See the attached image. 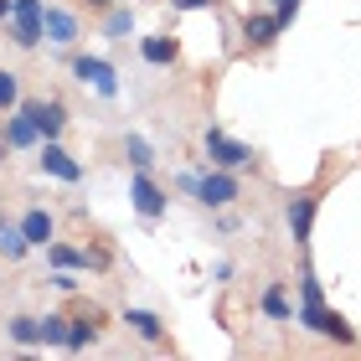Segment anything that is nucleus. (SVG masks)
Segmentation results:
<instances>
[{
  "label": "nucleus",
  "instance_id": "f257e3e1",
  "mask_svg": "<svg viewBox=\"0 0 361 361\" xmlns=\"http://www.w3.org/2000/svg\"><path fill=\"white\" fill-rule=\"evenodd\" d=\"M11 42L16 47H42L47 42V6H42V0H16V11H11Z\"/></svg>",
  "mask_w": 361,
  "mask_h": 361
},
{
  "label": "nucleus",
  "instance_id": "f03ea898",
  "mask_svg": "<svg viewBox=\"0 0 361 361\" xmlns=\"http://www.w3.org/2000/svg\"><path fill=\"white\" fill-rule=\"evenodd\" d=\"M305 325V331H315V336H331V341H341V346H351L356 341V331L346 325V315H336V310H325V300H315V305H300V315H294Z\"/></svg>",
  "mask_w": 361,
  "mask_h": 361
},
{
  "label": "nucleus",
  "instance_id": "7ed1b4c3",
  "mask_svg": "<svg viewBox=\"0 0 361 361\" xmlns=\"http://www.w3.org/2000/svg\"><path fill=\"white\" fill-rule=\"evenodd\" d=\"M73 78H78L83 88L104 93V98H114V93H119V73H114L104 57H88V52H78V57H73Z\"/></svg>",
  "mask_w": 361,
  "mask_h": 361
},
{
  "label": "nucleus",
  "instance_id": "20e7f679",
  "mask_svg": "<svg viewBox=\"0 0 361 361\" xmlns=\"http://www.w3.org/2000/svg\"><path fill=\"white\" fill-rule=\"evenodd\" d=\"M207 155H212V166H222V171H243V166H253V150H248L243 140L222 135V129H207Z\"/></svg>",
  "mask_w": 361,
  "mask_h": 361
},
{
  "label": "nucleus",
  "instance_id": "39448f33",
  "mask_svg": "<svg viewBox=\"0 0 361 361\" xmlns=\"http://www.w3.org/2000/svg\"><path fill=\"white\" fill-rule=\"evenodd\" d=\"M129 202H135V212H140L145 222H155L160 212H166V202H171V196H166V191H160L155 180H150V171H135V176H129Z\"/></svg>",
  "mask_w": 361,
  "mask_h": 361
},
{
  "label": "nucleus",
  "instance_id": "423d86ee",
  "mask_svg": "<svg viewBox=\"0 0 361 361\" xmlns=\"http://www.w3.org/2000/svg\"><path fill=\"white\" fill-rule=\"evenodd\" d=\"M191 196H196L202 207H212V212H217V207H227V202H238V180L217 166L212 176H196V191H191Z\"/></svg>",
  "mask_w": 361,
  "mask_h": 361
},
{
  "label": "nucleus",
  "instance_id": "0eeeda50",
  "mask_svg": "<svg viewBox=\"0 0 361 361\" xmlns=\"http://www.w3.org/2000/svg\"><path fill=\"white\" fill-rule=\"evenodd\" d=\"M315 191H294L289 196V207H284V222H289V233L294 243H310V227H315Z\"/></svg>",
  "mask_w": 361,
  "mask_h": 361
},
{
  "label": "nucleus",
  "instance_id": "6e6552de",
  "mask_svg": "<svg viewBox=\"0 0 361 361\" xmlns=\"http://www.w3.org/2000/svg\"><path fill=\"white\" fill-rule=\"evenodd\" d=\"M37 140H42V129H37V119H31V109L16 104L11 119H6V145L11 150H26V145H37Z\"/></svg>",
  "mask_w": 361,
  "mask_h": 361
},
{
  "label": "nucleus",
  "instance_id": "1a4fd4ad",
  "mask_svg": "<svg viewBox=\"0 0 361 361\" xmlns=\"http://www.w3.org/2000/svg\"><path fill=\"white\" fill-rule=\"evenodd\" d=\"M42 171H47V176H57V180H68V186H78V180H83V166H78V160L62 150L57 140H47V150H42Z\"/></svg>",
  "mask_w": 361,
  "mask_h": 361
},
{
  "label": "nucleus",
  "instance_id": "9d476101",
  "mask_svg": "<svg viewBox=\"0 0 361 361\" xmlns=\"http://www.w3.org/2000/svg\"><path fill=\"white\" fill-rule=\"evenodd\" d=\"M26 109H31V119H37L42 140H57V135H62V124H68V109H62V98H42V104H26Z\"/></svg>",
  "mask_w": 361,
  "mask_h": 361
},
{
  "label": "nucleus",
  "instance_id": "9b49d317",
  "mask_svg": "<svg viewBox=\"0 0 361 361\" xmlns=\"http://www.w3.org/2000/svg\"><path fill=\"white\" fill-rule=\"evenodd\" d=\"M47 42L52 47H73L78 42V16L62 6H47Z\"/></svg>",
  "mask_w": 361,
  "mask_h": 361
},
{
  "label": "nucleus",
  "instance_id": "f8f14e48",
  "mask_svg": "<svg viewBox=\"0 0 361 361\" xmlns=\"http://www.w3.org/2000/svg\"><path fill=\"white\" fill-rule=\"evenodd\" d=\"M279 31H284V26H279V16H248V21H243V42L264 52V47L279 42Z\"/></svg>",
  "mask_w": 361,
  "mask_h": 361
},
{
  "label": "nucleus",
  "instance_id": "ddd939ff",
  "mask_svg": "<svg viewBox=\"0 0 361 361\" xmlns=\"http://www.w3.org/2000/svg\"><path fill=\"white\" fill-rule=\"evenodd\" d=\"M21 233H26V243L31 248H47L52 243V233H57V222H52V212H42V207H31L26 217H21Z\"/></svg>",
  "mask_w": 361,
  "mask_h": 361
},
{
  "label": "nucleus",
  "instance_id": "4468645a",
  "mask_svg": "<svg viewBox=\"0 0 361 361\" xmlns=\"http://www.w3.org/2000/svg\"><path fill=\"white\" fill-rule=\"evenodd\" d=\"M258 310H264L274 325H289V320H294V305H289V289H284V284H269L264 300H258Z\"/></svg>",
  "mask_w": 361,
  "mask_h": 361
},
{
  "label": "nucleus",
  "instance_id": "2eb2a0df",
  "mask_svg": "<svg viewBox=\"0 0 361 361\" xmlns=\"http://www.w3.org/2000/svg\"><path fill=\"white\" fill-rule=\"evenodd\" d=\"M140 57L150 62V68H171V62L180 57V47H176V37H145L140 42Z\"/></svg>",
  "mask_w": 361,
  "mask_h": 361
},
{
  "label": "nucleus",
  "instance_id": "dca6fc26",
  "mask_svg": "<svg viewBox=\"0 0 361 361\" xmlns=\"http://www.w3.org/2000/svg\"><path fill=\"white\" fill-rule=\"evenodd\" d=\"M26 253H31V243L21 233V222H0V258H6V264H21Z\"/></svg>",
  "mask_w": 361,
  "mask_h": 361
},
{
  "label": "nucleus",
  "instance_id": "f3484780",
  "mask_svg": "<svg viewBox=\"0 0 361 361\" xmlns=\"http://www.w3.org/2000/svg\"><path fill=\"white\" fill-rule=\"evenodd\" d=\"M124 325H129L140 341H166V320L150 315V310H124Z\"/></svg>",
  "mask_w": 361,
  "mask_h": 361
},
{
  "label": "nucleus",
  "instance_id": "a211bd4d",
  "mask_svg": "<svg viewBox=\"0 0 361 361\" xmlns=\"http://www.w3.org/2000/svg\"><path fill=\"white\" fill-rule=\"evenodd\" d=\"M47 264H52V269H83V248H68V243H47Z\"/></svg>",
  "mask_w": 361,
  "mask_h": 361
},
{
  "label": "nucleus",
  "instance_id": "6ab92c4d",
  "mask_svg": "<svg viewBox=\"0 0 361 361\" xmlns=\"http://www.w3.org/2000/svg\"><path fill=\"white\" fill-rule=\"evenodd\" d=\"M11 341H16V346H37V341H42V320L16 315V320H11Z\"/></svg>",
  "mask_w": 361,
  "mask_h": 361
},
{
  "label": "nucleus",
  "instance_id": "aec40b11",
  "mask_svg": "<svg viewBox=\"0 0 361 361\" xmlns=\"http://www.w3.org/2000/svg\"><path fill=\"white\" fill-rule=\"evenodd\" d=\"M129 26H135V21H129V0H124V6H109V16H104V31H109V37H114V42H124V37H129Z\"/></svg>",
  "mask_w": 361,
  "mask_h": 361
},
{
  "label": "nucleus",
  "instance_id": "412c9836",
  "mask_svg": "<svg viewBox=\"0 0 361 361\" xmlns=\"http://www.w3.org/2000/svg\"><path fill=\"white\" fill-rule=\"evenodd\" d=\"M68 315H47L42 320V341H47V346H68Z\"/></svg>",
  "mask_w": 361,
  "mask_h": 361
},
{
  "label": "nucleus",
  "instance_id": "4be33fe9",
  "mask_svg": "<svg viewBox=\"0 0 361 361\" xmlns=\"http://www.w3.org/2000/svg\"><path fill=\"white\" fill-rule=\"evenodd\" d=\"M16 104H21V78H16V73H0V114H11Z\"/></svg>",
  "mask_w": 361,
  "mask_h": 361
},
{
  "label": "nucleus",
  "instance_id": "5701e85b",
  "mask_svg": "<svg viewBox=\"0 0 361 361\" xmlns=\"http://www.w3.org/2000/svg\"><path fill=\"white\" fill-rule=\"evenodd\" d=\"M124 155L135 160V171H150V145H145L140 135H129V140H124Z\"/></svg>",
  "mask_w": 361,
  "mask_h": 361
},
{
  "label": "nucleus",
  "instance_id": "b1692460",
  "mask_svg": "<svg viewBox=\"0 0 361 361\" xmlns=\"http://www.w3.org/2000/svg\"><path fill=\"white\" fill-rule=\"evenodd\" d=\"M300 300H305V305L325 300V289H320V279H315V274H305V279H300Z\"/></svg>",
  "mask_w": 361,
  "mask_h": 361
},
{
  "label": "nucleus",
  "instance_id": "393cba45",
  "mask_svg": "<svg viewBox=\"0 0 361 361\" xmlns=\"http://www.w3.org/2000/svg\"><path fill=\"white\" fill-rule=\"evenodd\" d=\"M274 16H279V26H289L300 16V0H274Z\"/></svg>",
  "mask_w": 361,
  "mask_h": 361
},
{
  "label": "nucleus",
  "instance_id": "a878e982",
  "mask_svg": "<svg viewBox=\"0 0 361 361\" xmlns=\"http://www.w3.org/2000/svg\"><path fill=\"white\" fill-rule=\"evenodd\" d=\"M176 11H207V6H217V0H171Z\"/></svg>",
  "mask_w": 361,
  "mask_h": 361
},
{
  "label": "nucleus",
  "instance_id": "bb28decb",
  "mask_svg": "<svg viewBox=\"0 0 361 361\" xmlns=\"http://www.w3.org/2000/svg\"><path fill=\"white\" fill-rule=\"evenodd\" d=\"M88 6H98V11H109V6H124V0H88Z\"/></svg>",
  "mask_w": 361,
  "mask_h": 361
},
{
  "label": "nucleus",
  "instance_id": "cd10ccee",
  "mask_svg": "<svg viewBox=\"0 0 361 361\" xmlns=\"http://www.w3.org/2000/svg\"><path fill=\"white\" fill-rule=\"evenodd\" d=\"M16 11V0H0V21H6V16Z\"/></svg>",
  "mask_w": 361,
  "mask_h": 361
}]
</instances>
